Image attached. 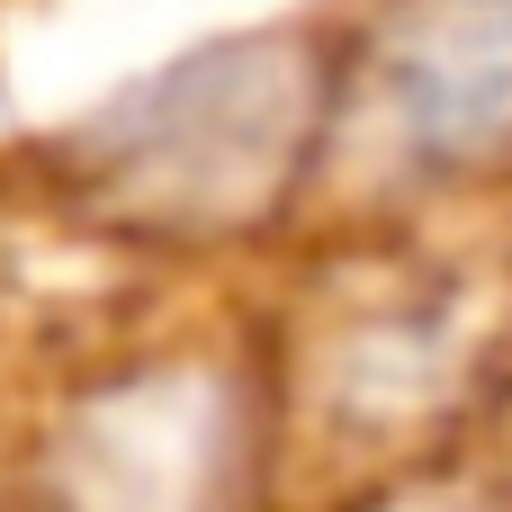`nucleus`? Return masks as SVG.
<instances>
[{
  "mask_svg": "<svg viewBox=\"0 0 512 512\" xmlns=\"http://www.w3.org/2000/svg\"><path fill=\"white\" fill-rule=\"evenodd\" d=\"M324 135V81L297 45H216L90 126V180L117 216L234 234L288 198Z\"/></svg>",
  "mask_w": 512,
  "mask_h": 512,
  "instance_id": "1",
  "label": "nucleus"
},
{
  "mask_svg": "<svg viewBox=\"0 0 512 512\" xmlns=\"http://www.w3.org/2000/svg\"><path fill=\"white\" fill-rule=\"evenodd\" d=\"M378 117L414 171L512 144V0H423L378 45Z\"/></svg>",
  "mask_w": 512,
  "mask_h": 512,
  "instance_id": "3",
  "label": "nucleus"
},
{
  "mask_svg": "<svg viewBox=\"0 0 512 512\" xmlns=\"http://www.w3.org/2000/svg\"><path fill=\"white\" fill-rule=\"evenodd\" d=\"M405 512H423V504H405ZM432 512H441V504H432Z\"/></svg>",
  "mask_w": 512,
  "mask_h": 512,
  "instance_id": "4",
  "label": "nucleus"
},
{
  "mask_svg": "<svg viewBox=\"0 0 512 512\" xmlns=\"http://www.w3.org/2000/svg\"><path fill=\"white\" fill-rule=\"evenodd\" d=\"M234 477L243 423L207 369L117 378L54 441V512H225Z\"/></svg>",
  "mask_w": 512,
  "mask_h": 512,
  "instance_id": "2",
  "label": "nucleus"
}]
</instances>
